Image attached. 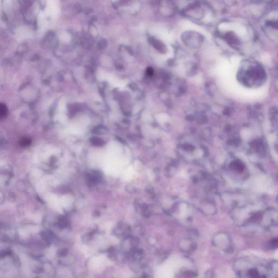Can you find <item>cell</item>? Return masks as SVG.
<instances>
[{
    "mask_svg": "<svg viewBox=\"0 0 278 278\" xmlns=\"http://www.w3.org/2000/svg\"><path fill=\"white\" fill-rule=\"evenodd\" d=\"M90 141H91V143L94 146H102L104 144V140H103L101 139H100L99 137H92Z\"/></svg>",
    "mask_w": 278,
    "mask_h": 278,
    "instance_id": "6da1fadb",
    "label": "cell"
},
{
    "mask_svg": "<svg viewBox=\"0 0 278 278\" xmlns=\"http://www.w3.org/2000/svg\"><path fill=\"white\" fill-rule=\"evenodd\" d=\"M7 111L8 110H7V106H5V105L4 104L2 103L0 106V116L1 119H2L3 117H5L6 116L7 114Z\"/></svg>",
    "mask_w": 278,
    "mask_h": 278,
    "instance_id": "7a4b0ae2",
    "label": "cell"
},
{
    "mask_svg": "<svg viewBox=\"0 0 278 278\" xmlns=\"http://www.w3.org/2000/svg\"><path fill=\"white\" fill-rule=\"evenodd\" d=\"M20 143L21 146H23V147L28 146L31 143V139H29V138H27V137L23 138L21 140Z\"/></svg>",
    "mask_w": 278,
    "mask_h": 278,
    "instance_id": "3957f363",
    "label": "cell"
},
{
    "mask_svg": "<svg viewBox=\"0 0 278 278\" xmlns=\"http://www.w3.org/2000/svg\"><path fill=\"white\" fill-rule=\"evenodd\" d=\"M106 44H107V43H106V41L104 39L103 40H102L98 43V48L100 49H103L104 48H105L106 47Z\"/></svg>",
    "mask_w": 278,
    "mask_h": 278,
    "instance_id": "277c9868",
    "label": "cell"
},
{
    "mask_svg": "<svg viewBox=\"0 0 278 278\" xmlns=\"http://www.w3.org/2000/svg\"><path fill=\"white\" fill-rule=\"evenodd\" d=\"M147 73L149 75H152L153 73V70L152 68H148L147 70Z\"/></svg>",
    "mask_w": 278,
    "mask_h": 278,
    "instance_id": "5b68a950",
    "label": "cell"
}]
</instances>
